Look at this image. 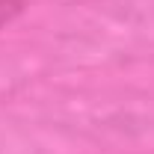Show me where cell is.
<instances>
[{
  "instance_id": "6da1fadb",
  "label": "cell",
  "mask_w": 154,
  "mask_h": 154,
  "mask_svg": "<svg viewBox=\"0 0 154 154\" xmlns=\"http://www.w3.org/2000/svg\"><path fill=\"white\" fill-rule=\"evenodd\" d=\"M24 12V0H0V30Z\"/></svg>"
}]
</instances>
